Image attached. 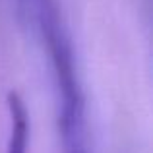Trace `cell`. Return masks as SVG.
Wrapping results in <instances>:
<instances>
[{"instance_id": "obj_1", "label": "cell", "mask_w": 153, "mask_h": 153, "mask_svg": "<svg viewBox=\"0 0 153 153\" xmlns=\"http://www.w3.org/2000/svg\"><path fill=\"white\" fill-rule=\"evenodd\" d=\"M23 25L41 37L51 56L54 85L58 93L60 153H95L87 122L85 93L70 33L56 0H37Z\"/></svg>"}, {"instance_id": "obj_2", "label": "cell", "mask_w": 153, "mask_h": 153, "mask_svg": "<svg viewBox=\"0 0 153 153\" xmlns=\"http://www.w3.org/2000/svg\"><path fill=\"white\" fill-rule=\"evenodd\" d=\"M8 112H10V138H8L6 153H27L29 114L23 99L16 91L8 93Z\"/></svg>"}]
</instances>
